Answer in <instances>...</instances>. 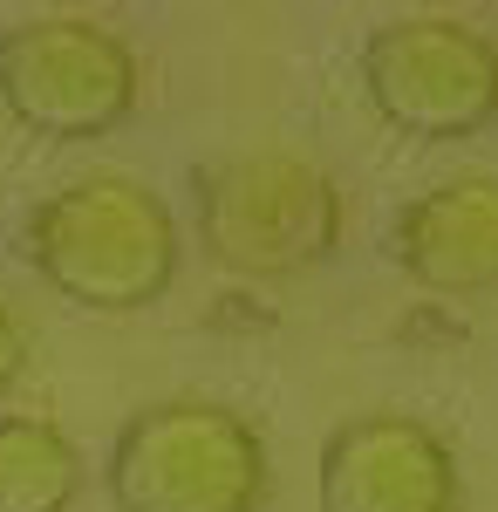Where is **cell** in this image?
<instances>
[{
	"instance_id": "obj_9",
	"label": "cell",
	"mask_w": 498,
	"mask_h": 512,
	"mask_svg": "<svg viewBox=\"0 0 498 512\" xmlns=\"http://www.w3.org/2000/svg\"><path fill=\"white\" fill-rule=\"evenodd\" d=\"M21 369H28V328L0 308V396L21 383Z\"/></svg>"
},
{
	"instance_id": "obj_4",
	"label": "cell",
	"mask_w": 498,
	"mask_h": 512,
	"mask_svg": "<svg viewBox=\"0 0 498 512\" xmlns=\"http://www.w3.org/2000/svg\"><path fill=\"white\" fill-rule=\"evenodd\" d=\"M0 103L48 144L110 137L137 103V55L89 14H35L0 35Z\"/></svg>"
},
{
	"instance_id": "obj_7",
	"label": "cell",
	"mask_w": 498,
	"mask_h": 512,
	"mask_svg": "<svg viewBox=\"0 0 498 512\" xmlns=\"http://www.w3.org/2000/svg\"><path fill=\"white\" fill-rule=\"evenodd\" d=\"M396 260L423 294L478 301L498 280V178L458 171L403 205L396 219Z\"/></svg>"
},
{
	"instance_id": "obj_6",
	"label": "cell",
	"mask_w": 498,
	"mask_h": 512,
	"mask_svg": "<svg viewBox=\"0 0 498 512\" xmlns=\"http://www.w3.org/2000/svg\"><path fill=\"white\" fill-rule=\"evenodd\" d=\"M321 512H458V451L417 410H362L335 424L314 472Z\"/></svg>"
},
{
	"instance_id": "obj_5",
	"label": "cell",
	"mask_w": 498,
	"mask_h": 512,
	"mask_svg": "<svg viewBox=\"0 0 498 512\" xmlns=\"http://www.w3.org/2000/svg\"><path fill=\"white\" fill-rule=\"evenodd\" d=\"M369 110L417 144H458L498 117V48L471 21L403 14L362 48Z\"/></svg>"
},
{
	"instance_id": "obj_2",
	"label": "cell",
	"mask_w": 498,
	"mask_h": 512,
	"mask_svg": "<svg viewBox=\"0 0 498 512\" xmlns=\"http://www.w3.org/2000/svg\"><path fill=\"white\" fill-rule=\"evenodd\" d=\"M116 512H260L267 499V444L212 396L144 403L110 444Z\"/></svg>"
},
{
	"instance_id": "obj_8",
	"label": "cell",
	"mask_w": 498,
	"mask_h": 512,
	"mask_svg": "<svg viewBox=\"0 0 498 512\" xmlns=\"http://www.w3.org/2000/svg\"><path fill=\"white\" fill-rule=\"evenodd\" d=\"M82 492L76 437L48 417H0V512H69Z\"/></svg>"
},
{
	"instance_id": "obj_3",
	"label": "cell",
	"mask_w": 498,
	"mask_h": 512,
	"mask_svg": "<svg viewBox=\"0 0 498 512\" xmlns=\"http://www.w3.org/2000/svg\"><path fill=\"white\" fill-rule=\"evenodd\" d=\"M198 233L232 274H307L342 246V192L301 151H246L205 171Z\"/></svg>"
},
{
	"instance_id": "obj_1",
	"label": "cell",
	"mask_w": 498,
	"mask_h": 512,
	"mask_svg": "<svg viewBox=\"0 0 498 512\" xmlns=\"http://www.w3.org/2000/svg\"><path fill=\"white\" fill-rule=\"evenodd\" d=\"M28 260L62 301H76L89 315H137L171 294L185 239H178L171 205L144 178L96 171L35 205Z\"/></svg>"
}]
</instances>
